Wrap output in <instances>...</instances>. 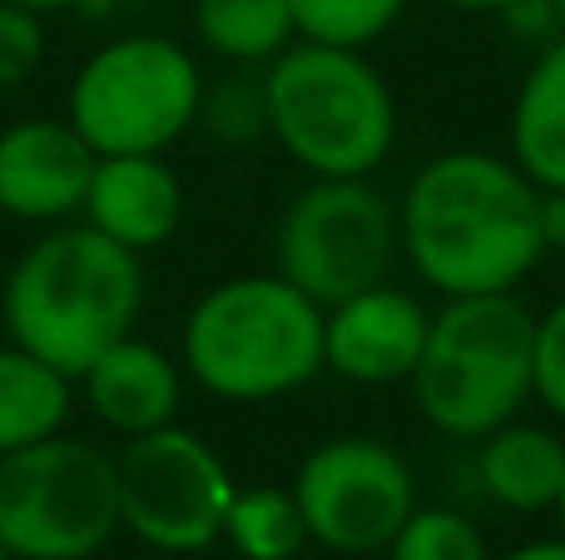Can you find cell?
I'll return each instance as SVG.
<instances>
[{
  "instance_id": "obj_7",
  "label": "cell",
  "mask_w": 565,
  "mask_h": 560,
  "mask_svg": "<svg viewBox=\"0 0 565 560\" xmlns=\"http://www.w3.org/2000/svg\"><path fill=\"white\" fill-rule=\"evenodd\" d=\"M204 105L194 55L169 35H125L95 50L70 89V125L95 154H164Z\"/></svg>"
},
{
  "instance_id": "obj_24",
  "label": "cell",
  "mask_w": 565,
  "mask_h": 560,
  "mask_svg": "<svg viewBox=\"0 0 565 560\" xmlns=\"http://www.w3.org/2000/svg\"><path fill=\"white\" fill-rule=\"evenodd\" d=\"M497 15L507 20V30L511 35H521V40H541V45H551L556 35H565L551 0H507Z\"/></svg>"
},
{
  "instance_id": "obj_9",
  "label": "cell",
  "mask_w": 565,
  "mask_h": 560,
  "mask_svg": "<svg viewBox=\"0 0 565 560\" xmlns=\"http://www.w3.org/2000/svg\"><path fill=\"white\" fill-rule=\"evenodd\" d=\"M115 472L125 531H135L145 546L194 556L224 536V516L238 486L204 437L174 422L129 437V446L115 456Z\"/></svg>"
},
{
  "instance_id": "obj_28",
  "label": "cell",
  "mask_w": 565,
  "mask_h": 560,
  "mask_svg": "<svg viewBox=\"0 0 565 560\" xmlns=\"http://www.w3.org/2000/svg\"><path fill=\"white\" fill-rule=\"evenodd\" d=\"M451 10H467V15H497L507 0H447Z\"/></svg>"
},
{
  "instance_id": "obj_8",
  "label": "cell",
  "mask_w": 565,
  "mask_h": 560,
  "mask_svg": "<svg viewBox=\"0 0 565 560\" xmlns=\"http://www.w3.org/2000/svg\"><path fill=\"white\" fill-rule=\"evenodd\" d=\"M397 248V208L382 189L367 179H312L282 208L274 263L298 293L332 308L372 283H387Z\"/></svg>"
},
{
  "instance_id": "obj_25",
  "label": "cell",
  "mask_w": 565,
  "mask_h": 560,
  "mask_svg": "<svg viewBox=\"0 0 565 560\" xmlns=\"http://www.w3.org/2000/svg\"><path fill=\"white\" fill-rule=\"evenodd\" d=\"M541 244L546 254H565V189H541Z\"/></svg>"
},
{
  "instance_id": "obj_19",
  "label": "cell",
  "mask_w": 565,
  "mask_h": 560,
  "mask_svg": "<svg viewBox=\"0 0 565 560\" xmlns=\"http://www.w3.org/2000/svg\"><path fill=\"white\" fill-rule=\"evenodd\" d=\"M224 541L244 560H292L308 546V526L292 486H248L234 492L224 516Z\"/></svg>"
},
{
  "instance_id": "obj_2",
  "label": "cell",
  "mask_w": 565,
  "mask_h": 560,
  "mask_svg": "<svg viewBox=\"0 0 565 560\" xmlns=\"http://www.w3.org/2000/svg\"><path fill=\"white\" fill-rule=\"evenodd\" d=\"M145 308V268L139 254L105 238L89 224H70L25 248L6 278L10 343L40 363L79 377L105 347L135 333Z\"/></svg>"
},
{
  "instance_id": "obj_21",
  "label": "cell",
  "mask_w": 565,
  "mask_h": 560,
  "mask_svg": "<svg viewBox=\"0 0 565 560\" xmlns=\"http://www.w3.org/2000/svg\"><path fill=\"white\" fill-rule=\"evenodd\" d=\"M387 560H491L477 521L447 506H417L387 541Z\"/></svg>"
},
{
  "instance_id": "obj_29",
  "label": "cell",
  "mask_w": 565,
  "mask_h": 560,
  "mask_svg": "<svg viewBox=\"0 0 565 560\" xmlns=\"http://www.w3.org/2000/svg\"><path fill=\"white\" fill-rule=\"evenodd\" d=\"M556 6V20H561V30H565V0H551Z\"/></svg>"
},
{
  "instance_id": "obj_23",
  "label": "cell",
  "mask_w": 565,
  "mask_h": 560,
  "mask_svg": "<svg viewBox=\"0 0 565 560\" xmlns=\"http://www.w3.org/2000/svg\"><path fill=\"white\" fill-rule=\"evenodd\" d=\"M40 55H45V25L35 10L6 6L0 0V89H15L35 75Z\"/></svg>"
},
{
  "instance_id": "obj_17",
  "label": "cell",
  "mask_w": 565,
  "mask_h": 560,
  "mask_svg": "<svg viewBox=\"0 0 565 560\" xmlns=\"http://www.w3.org/2000/svg\"><path fill=\"white\" fill-rule=\"evenodd\" d=\"M70 383L25 347H0V456L55 437L70 417Z\"/></svg>"
},
{
  "instance_id": "obj_27",
  "label": "cell",
  "mask_w": 565,
  "mask_h": 560,
  "mask_svg": "<svg viewBox=\"0 0 565 560\" xmlns=\"http://www.w3.org/2000/svg\"><path fill=\"white\" fill-rule=\"evenodd\" d=\"M6 6H25V10H35V15H45V10H70V6H89V0H6Z\"/></svg>"
},
{
  "instance_id": "obj_13",
  "label": "cell",
  "mask_w": 565,
  "mask_h": 560,
  "mask_svg": "<svg viewBox=\"0 0 565 560\" xmlns=\"http://www.w3.org/2000/svg\"><path fill=\"white\" fill-rule=\"evenodd\" d=\"M85 218L129 254H149L174 238L184 184L159 154H99L85 189Z\"/></svg>"
},
{
  "instance_id": "obj_26",
  "label": "cell",
  "mask_w": 565,
  "mask_h": 560,
  "mask_svg": "<svg viewBox=\"0 0 565 560\" xmlns=\"http://www.w3.org/2000/svg\"><path fill=\"white\" fill-rule=\"evenodd\" d=\"M501 560H565V536L561 541H526V546H516V551L501 556Z\"/></svg>"
},
{
  "instance_id": "obj_15",
  "label": "cell",
  "mask_w": 565,
  "mask_h": 560,
  "mask_svg": "<svg viewBox=\"0 0 565 560\" xmlns=\"http://www.w3.org/2000/svg\"><path fill=\"white\" fill-rule=\"evenodd\" d=\"M477 482L507 511H556L565 486V437L511 417L477 442Z\"/></svg>"
},
{
  "instance_id": "obj_16",
  "label": "cell",
  "mask_w": 565,
  "mask_h": 560,
  "mask_svg": "<svg viewBox=\"0 0 565 560\" xmlns=\"http://www.w3.org/2000/svg\"><path fill=\"white\" fill-rule=\"evenodd\" d=\"M511 159L536 189H565V35L541 45L516 89Z\"/></svg>"
},
{
  "instance_id": "obj_12",
  "label": "cell",
  "mask_w": 565,
  "mask_h": 560,
  "mask_svg": "<svg viewBox=\"0 0 565 560\" xmlns=\"http://www.w3.org/2000/svg\"><path fill=\"white\" fill-rule=\"evenodd\" d=\"M95 149L70 119H20L0 129V214L55 224L85 208Z\"/></svg>"
},
{
  "instance_id": "obj_3",
  "label": "cell",
  "mask_w": 565,
  "mask_h": 560,
  "mask_svg": "<svg viewBox=\"0 0 565 560\" xmlns=\"http://www.w3.org/2000/svg\"><path fill=\"white\" fill-rule=\"evenodd\" d=\"M268 134L312 179H372L397 144V99L362 50L288 45L264 75Z\"/></svg>"
},
{
  "instance_id": "obj_31",
  "label": "cell",
  "mask_w": 565,
  "mask_h": 560,
  "mask_svg": "<svg viewBox=\"0 0 565 560\" xmlns=\"http://www.w3.org/2000/svg\"><path fill=\"white\" fill-rule=\"evenodd\" d=\"M0 560H15V556H10V551H6V546H0Z\"/></svg>"
},
{
  "instance_id": "obj_30",
  "label": "cell",
  "mask_w": 565,
  "mask_h": 560,
  "mask_svg": "<svg viewBox=\"0 0 565 560\" xmlns=\"http://www.w3.org/2000/svg\"><path fill=\"white\" fill-rule=\"evenodd\" d=\"M556 516H561V526H565V486H561V502H556Z\"/></svg>"
},
{
  "instance_id": "obj_20",
  "label": "cell",
  "mask_w": 565,
  "mask_h": 560,
  "mask_svg": "<svg viewBox=\"0 0 565 560\" xmlns=\"http://www.w3.org/2000/svg\"><path fill=\"white\" fill-rule=\"evenodd\" d=\"M298 40L367 50L402 20L412 0H288Z\"/></svg>"
},
{
  "instance_id": "obj_4",
  "label": "cell",
  "mask_w": 565,
  "mask_h": 560,
  "mask_svg": "<svg viewBox=\"0 0 565 560\" xmlns=\"http://www.w3.org/2000/svg\"><path fill=\"white\" fill-rule=\"evenodd\" d=\"M184 367L224 402H274L322 373V308L278 273L214 283L184 317Z\"/></svg>"
},
{
  "instance_id": "obj_14",
  "label": "cell",
  "mask_w": 565,
  "mask_h": 560,
  "mask_svg": "<svg viewBox=\"0 0 565 560\" xmlns=\"http://www.w3.org/2000/svg\"><path fill=\"white\" fill-rule=\"evenodd\" d=\"M79 383H85L89 412L125 437H145L169 427L179 412V397H184L174 357L135 333L119 337L115 347H105L79 373Z\"/></svg>"
},
{
  "instance_id": "obj_18",
  "label": "cell",
  "mask_w": 565,
  "mask_h": 560,
  "mask_svg": "<svg viewBox=\"0 0 565 560\" xmlns=\"http://www.w3.org/2000/svg\"><path fill=\"white\" fill-rule=\"evenodd\" d=\"M194 30L234 65H274L298 35L288 0H194Z\"/></svg>"
},
{
  "instance_id": "obj_1",
  "label": "cell",
  "mask_w": 565,
  "mask_h": 560,
  "mask_svg": "<svg viewBox=\"0 0 565 560\" xmlns=\"http://www.w3.org/2000/svg\"><path fill=\"white\" fill-rule=\"evenodd\" d=\"M541 189L511 154L447 149L412 174L397 204V238L417 278L441 298L516 293L546 258Z\"/></svg>"
},
{
  "instance_id": "obj_6",
  "label": "cell",
  "mask_w": 565,
  "mask_h": 560,
  "mask_svg": "<svg viewBox=\"0 0 565 560\" xmlns=\"http://www.w3.org/2000/svg\"><path fill=\"white\" fill-rule=\"evenodd\" d=\"M115 531L125 516L109 452L55 432L0 456V546L15 560H89Z\"/></svg>"
},
{
  "instance_id": "obj_5",
  "label": "cell",
  "mask_w": 565,
  "mask_h": 560,
  "mask_svg": "<svg viewBox=\"0 0 565 560\" xmlns=\"http://www.w3.org/2000/svg\"><path fill=\"white\" fill-rule=\"evenodd\" d=\"M536 313L516 293L447 298L431 313L412 397L441 437L481 442L531 402Z\"/></svg>"
},
{
  "instance_id": "obj_11",
  "label": "cell",
  "mask_w": 565,
  "mask_h": 560,
  "mask_svg": "<svg viewBox=\"0 0 565 560\" xmlns=\"http://www.w3.org/2000/svg\"><path fill=\"white\" fill-rule=\"evenodd\" d=\"M431 313L397 283H372L322 308V367L362 387L412 383Z\"/></svg>"
},
{
  "instance_id": "obj_10",
  "label": "cell",
  "mask_w": 565,
  "mask_h": 560,
  "mask_svg": "<svg viewBox=\"0 0 565 560\" xmlns=\"http://www.w3.org/2000/svg\"><path fill=\"white\" fill-rule=\"evenodd\" d=\"M292 502L308 541L338 556L387 551V541L417 511V482L397 446L377 437H332L302 456Z\"/></svg>"
},
{
  "instance_id": "obj_22",
  "label": "cell",
  "mask_w": 565,
  "mask_h": 560,
  "mask_svg": "<svg viewBox=\"0 0 565 560\" xmlns=\"http://www.w3.org/2000/svg\"><path fill=\"white\" fill-rule=\"evenodd\" d=\"M531 397L551 417L565 422V298L536 317V343H531Z\"/></svg>"
}]
</instances>
